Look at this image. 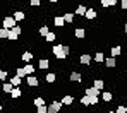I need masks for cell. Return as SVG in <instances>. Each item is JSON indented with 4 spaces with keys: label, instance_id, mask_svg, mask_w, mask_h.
I'll list each match as a JSON object with an SVG mask.
<instances>
[{
    "label": "cell",
    "instance_id": "1",
    "mask_svg": "<svg viewBox=\"0 0 127 113\" xmlns=\"http://www.w3.org/2000/svg\"><path fill=\"white\" fill-rule=\"evenodd\" d=\"M52 53H53L59 60H65V58L70 55V48L65 46V45H55L53 50H52Z\"/></svg>",
    "mask_w": 127,
    "mask_h": 113
},
{
    "label": "cell",
    "instance_id": "2",
    "mask_svg": "<svg viewBox=\"0 0 127 113\" xmlns=\"http://www.w3.org/2000/svg\"><path fill=\"white\" fill-rule=\"evenodd\" d=\"M21 33H22L21 26H19V24H16L12 29H9V38H7V40H10V41H16V40L21 36Z\"/></svg>",
    "mask_w": 127,
    "mask_h": 113
},
{
    "label": "cell",
    "instance_id": "3",
    "mask_svg": "<svg viewBox=\"0 0 127 113\" xmlns=\"http://www.w3.org/2000/svg\"><path fill=\"white\" fill-rule=\"evenodd\" d=\"M16 24H17V21H16L12 16H7V17H3V24H2V26L7 27V29H12Z\"/></svg>",
    "mask_w": 127,
    "mask_h": 113
},
{
    "label": "cell",
    "instance_id": "4",
    "mask_svg": "<svg viewBox=\"0 0 127 113\" xmlns=\"http://www.w3.org/2000/svg\"><path fill=\"white\" fill-rule=\"evenodd\" d=\"M46 110H48V113H59L60 110H62V103H59V101H53L50 106H46Z\"/></svg>",
    "mask_w": 127,
    "mask_h": 113
},
{
    "label": "cell",
    "instance_id": "5",
    "mask_svg": "<svg viewBox=\"0 0 127 113\" xmlns=\"http://www.w3.org/2000/svg\"><path fill=\"white\" fill-rule=\"evenodd\" d=\"M74 36H76L77 40H84L86 38V29L84 27H77V29L74 31Z\"/></svg>",
    "mask_w": 127,
    "mask_h": 113
},
{
    "label": "cell",
    "instance_id": "6",
    "mask_svg": "<svg viewBox=\"0 0 127 113\" xmlns=\"http://www.w3.org/2000/svg\"><path fill=\"white\" fill-rule=\"evenodd\" d=\"M69 79H70V82H81V81H83V75H81L79 72H70Z\"/></svg>",
    "mask_w": 127,
    "mask_h": 113
},
{
    "label": "cell",
    "instance_id": "7",
    "mask_svg": "<svg viewBox=\"0 0 127 113\" xmlns=\"http://www.w3.org/2000/svg\"><path fill=\"white\" fill-rule=\"evenodd\" d=\"M28 86H31V88H36V86H40V81H38V77H34V75H28Z\"/></svg>",
    "mask_w": 127,
    "mask_h": 113
},
{
    "label": "cell",
    "instance_id": "8",
    "mask_svg": "<svg viewBox=\"0 0 127 113\" xmlns=\"http://www.w3.org/2000/svg\"><path fill=\"white\" fill-rule=\"evenodd\" d=\"M96 16H98V14H96V10H95V9H88V10H86V14H84V17L88 19V21L96 19Z\"/></svg>",
    "mask_w": 127,
    "mask_h": 113
},
{
    "label": "cell",
    "instance_id": "9",
    "mask_svg": "<svg viewBox=\"0 0 127 113\" xmlns=\"http://www.w3.org/2000/svg\"><path fill=\"white\" fill-rule=\"evenodd\" d=\"M84 94H88V96H100V89H96L95 86L93 88H86Z\"/></svg>",
    "mask_w": 127,
    "mask_h": 113
},
{
    "label": "cell",
    "instance_id": "10",
    "mask_svg": "<svg viewBox=\"0 0 127 113\" xmlns=\"http://www.w3.org/2000/svg\"><path fill=\"white\" fill-rule=\"evenodd\" d=\"M12 17H14V19H16L17 23H19V21H24V19H26V14H24L22 10H14Z\"/></svg>",
    "mask_w": 127,
    "mask_h": 113
},
{
    "label": "cell",
    "instance_id": "11",
    "mask_svg": "<svg viewBox=\"0 0 127 113\" xmlns=\"http://www.w3.org/2000/svg\"><path fill=\"white\" fill-rule=\"evenodd\" d=\"M79 62H81L83 65H89V64H91V55H88V53L81 55V57H79Z\"/></svg>",
    "mask_w": 127,
    "mask_h": 113
},
{
    "label": "cell",
    "instance_id": "12",
    "mask_svg": "<svg viewBox=\"0 0 127 113\" xmlns=\"http://www.w3.org/2000/svg\"><path fill=\"white\" fill-rule=\"evenodd\" d=\"M93 86H95V88H96V89H103V88H105V81H103V79H93Z\"/></svg>",
    "mask_w": 127,
    "mask_h": 113
},
{
    "label": "cell",
    "instance_id": "13",
    "mask_svg": "<svg viewBox=\"0 0 127 113\" xmlns=\"http://www.w3.org/2000/svg\"><path fill=\"white\" fill-rule=\"evenodd\" d=\"M62 17H64V21H65V24H72L74 23V14H72V12H65Z\"/></svg>",
    "mask_w": 127,
    "mask_h": 113
},
{
    "label": "cell",
    "instance_id": "14",
    "mask_svg": "<svg viewBox=\"0 0 127 113\" xmlns=\"http://www.w3.org/2000/svg\"><path fill=\"white\" fill-rule=\"evenodd\" d=\"M53 24H55L57 27H64V26H65V21H64V17H60V16H55V17H53Z\"/></svg>",
    "mask_w": 127,
    "mask_h": 113
},
{
    "label": "cell",
    "instance_id": "15",
    "mask_svg": "<svg viewBox=\"0 0 127 113\" xmlns=\"http://www.w3.org/2000/svg\"><path fill=\"white\" fill-rule=\"evenodd\" d=\"M101 99H103L105 103H108V101H112V99H113V92H112V91H106V92H101Z\"/></svg>",
    "mask_w": 127,
    "mask_h": 113
},
{
    "label": "cell",
    "instance_id": "16",
    "mask_svg": "<svg viewBox=\"0 0 127 113\" xmlns=\"http://www.w3.org/2000/svg\"><path fill=\"white\" fill-rule=\"evenodd\" d=\"M21 96H22V91L19 89L17 86H16L14 89L10 91V98H14V99H17V98H21Z\"/></svg>",
    "mask_w": 127,
    "mask_h": 113
},
{
    "label": "cell",
    "instance_id": "17",
    "mask_svg": "<svg viewBox=\"0 0 127 113\" xmlns=\"http://www.w3.org/2000/svg\"><path fill=\"white\" fill-rule=\"evenodd\" d=\"M105 65L110 68H113L115 65H117V62H115V57H108V58H105Z\"/></svg>",
    "mask_w": 127,
    "mask_h": 113
},
{
    "label": "cell",
    "instance_id": "18",
    "mask_svg": "<svg viewBox=\"0 0 127 113\" xmlns=\"http://www.w3.org/2000/svg\"><path fill=\"white\" fill-rule=\"evenodd\" d=\"M72 103H74V98H72L70 94H67V96L62 98V105H65V106H69V105H72Z\"/></svg>",
    "mask_w": 127,
    "mask_h": 113
},
{
    "label": "cell",
    "instance_id": "19",
    "mask_svg": "<svg viewBox=\"0 0 127 113\" xmlns=\"http://www.w3.org/2000/svg\"><path fill=\"white\" fill-rule=\"evenodd\" d=\"M38 67L41 68V70H46V68L50 67V60H48V58H41V60H40V65H38Z\"/></svg>",
    "mask_w": 127,
    "mask_h": 113
},
{
    "label": "cell",
    "instance_id": "20",
    "mask_svg": "<svg viewBox=\"0 0 127 113\" xmlns=\"http://www.w3.org/2000/svg\"><path fill=\"white\" fill-rule=\"evenodd\" d=\"M81 105H83V106H91V96L84 94V96L81 98Z\"/></svg>",
    "mask_w": 127,
    "mask_h": 113
},
{
    "label": "cell",
    "instance_id": "21",
    "mask_svg": "<svg viewBox=\"0 0 127 113\" xmlns=\"http://www.w3.org/2000/svg\"><path fill=\"white\" fill-rule=\"evenodd\" d=\"M21 58H22V62H26V64H28V62H31V60H33V53H31V51H24Z\"/></svg>",
    "mask_w": 127,
    "mask_h": 113
},
{
    "label": "cell",
    "instance_id": "22",
    "mask_svg": "<svg viewBox=\"0 0 127 113\" xmlns=\"http://www.w3.org/2000/svg\"><path fill=\"white\" fill-rule=\"evenodd\" d=\"M95 60H96V64H101V62H105V55H103V51H96V55H95Z\"/></svg>",
    "mask_w": 127,
    "mask_h": 113
},
{
    "label": "cell",
    "instance_id": "23",
    "mask_svg": "<svg viewBox=\"0 0 127 113\" xmlns=\"http://www.w3.org/2000/svg\"><path fill=\"white\" fill-rule=\"evenodd\" d=\"M110 53H112V57H119V55L122 53V48H120V46L117 45V46H113V48L110 50Z\"/></svg>",
    "mask_w": 127,
    "mask_h": 113
},
{
    "label": "cell",
    "instance_id": "24",
    "mask_svg": "<svg viewBox=\"0 0 127 113\" xmlns=\"http://www.w3.org/2000/svg\"><path fill=\"white\" fill-rule=\"evenodd\" d=\"M21 81H22V77H19V75L16 74V75H14V77L10 79V84H12V86L16 88V86H19V84H21Z\"/></svg>",
    "mask_w": 127,
    "mask_h": 113
},
{
    "label": "cell",
    "instance_id": "25",
    "mask_svg": "<svg viewBox=\"0 0 127 113\" xmlns=\"http://www.w3.org/2000/svg\"><path fill=\"white\" fill-rule=\"evenodd\" d=\"M86 10H88V9H86L84 5H77V9H76V14H77V16H81V17H84Z\"/></svg>",
    "mask_w": 127,
    "mask_h": 113
},
{
    "label": "cell",
    "instance_id": "26",
    "mask_svg": "<svg viewBox=\"0 0 127 113\" xmlns=\"http://www.w3.org/2000/svg\"><path fill=\"white\" fill-rule=\"evenodd\" d=\"M38 33H40V36H43V38H45V36L50 33V29H48V26H46V24H43L41 27H40V31H38Z\"/></svg>",
    "mask_w": 127,
    "mask_h": 113
},
{
    "label": "cell",
    "instance_id": "27",
    "mask_svg": "<svg viewBox=\"0 0 127 113\" xmlns=\"http://www.w3.org/2000/svg\"><path fill=\"white\" fill-rule=\"evenodd\" d=\"M24 72H26V75H31V74L34 72V67H33V65H31V64L28 62V64L24 65Z\"/></svg>",
    "mask_w": 127,
    "mask_h": 113
},
{
    "label": "cell",
    "instance_id": "28",
    "mask_svg": "<svg viewBox=\"0 0 127 113\" xmlns=\"http://www.w3.org/2000/svg\"><path fill=\"white\" fill-rule=\"evenodd\" d=\"M45 79H46V82H48V84H53V82L57 81V75H55L53 72H50V74H48V75H46Z\"/></svg>",
    "mask_w": 127,
    "mask_h": 113
},
{
    "label": "cell",
    "instance_id": "29",
    "mask_svg": "<svg viewBox=\"0 0 127 113\" xmlns=\"http://www.w3.org/2000/svg\"><path fill=\"white\" fill-rule=\"evenodd\" d=\"M100 2H101V7H110V5L113 7L117 3V0H100Z\"/></svg>",
    "mask_w": 127,
    "mask_h": 113
},
{
    "label": "cell",
    "instance_id": "30",
    "mask_svg": "<svg viewBox=\"0 0 127 113\" xmlns=\"http://www.w3.org/2000/svg\"><path fill=\"white\" fill-rule=\"evenodd\" d=\"M12 89H14V86H12L10 82H5V84H2V91H3V92H10Z\"/></svg>",
    "mask_w": 127,
    "mask_h": 113
},
{
    "label": "cell",
    "instance_id": "31",
    "mask_svg": "<svg viewBox=\"0 0 127 113\" xmlns=\"http://www.w3.org/2000/svg\"><path fill=\"white\" fill-rule=\"evenodd\" d=\"M45 40H46V41H48V43H52V41H55V40H57V34H55V33H52V31H50V33H48V34H46V36H45Z\"/></svg>",
    "mask_w": 127,
    "mask_h": 113
},
{
    "label": "cell",
    "instance_id": "32",
    "mask_svg": "<svg viewBox=\"0 0 127 113\" xmlns=\"http://www.w3.org/2000/svg\"><path fill=\"white\" fill-rule=\"evenodd\" d=\"M0 38L2 40H7L9 38V29L7 27H0Z\"/></svg>",
    "mask_w": 127,
    "mask_h": 113
},
{
    "label": "cell",
    "instance_id": "33",
    "mask_svg": "<svg viewBox=\"0 0 127 113\" xmlns=\"http://www.w3.org/2000/svg\"><path fill=\"white\" fill-rule=\"evenodd\" d=\"M33 105H34V106H41V105H45V98H34V99H33Z\"/></svg>",
    "mask_w": 127,
    "mask_h": 113
},
{
    "label": "cell",
    "instance_id": "34",
    "mask_svg": "<svg viewBox=\"0 0 127 113\" xmlns=\"http://www.w3.org/2000/svg\"><path fill=\"white\" fill-rule=\"evenodd\" d=\"M16 74H17L19 77H22V79H24V77H26V72H24V67H16Z\"/></svg>",
    "mask_w": 127,
    "mask_h": 113
},
{
    "label": "cell",
    "instance_id": "35",
    "mask_svg": "<svg viewBox=\"0 0 127 113\" xmlns=\"http://www.w3.org/2000/svg\"><path fill=\"white\" fill-rule=\"evenodd\" d=\"M115 112H117V113H127V106H126V105H119Z\"/></svg>",
    "mask_w": 127,
    "mask_h": 113
},
{
    "label": "cell",
    "instance_id": "36",
    "mask_svg": "<svg viewBox=\"0 0 127 113\" xmlns=\"http://www.w3.org/2000/svg\"><path fill=\"white\" fill-rule=\"evenodd\" d=\"M36 113H48V110L45 105H41V106H36Z\"/></svg>",
    "mask_w": 127,
    "mask_h": 113
},
{
    "label": "cell",
    "instance_id": "37",
    "mask_svg": "<svg viewBox=\"0 0 127 113\" xmlns=\"http://www.w3.org/2000/svg\"><path fill=\"white\" fill-rule=\"evenodd\" d=\"M5 79H7V70H2V68H0V81L3 82Z\"/></svg>",
    "mask_w": 127,
    "mask_h": 113
},
{
    "label": "cell",
    "instance_id": "38",
    "mask_svg": "<svg viewBox=\"0 0 127 113\" xmlns=\"http://www.w3.org/2000/svg\"><path fill=\"white\" fill-rule=\"evenodd\" d=\"M29 3H31V7H40L41 0H29Z\"/></svg>",
    "mask_w": 127,
    "mask_h": 113
},
{
    "label": "cell",
    "instance_id": "39",
    "mask_svg": "<svg viewBox=\"0 0 127 113\" xmlns=\"http://www.w3.org/2000/svg\"><path fill=\"white\" fill-rule=\"evenodd\" d=\"M120 7H122L124 10H127V0H122V2H120Z\"/></svg>",
    "mask_w": 127,
    "mask_h": 113
},
{
    "label": "cell",
    "instance_id": "40",
    "mask_svg": "<svg viewBox=\"0 0 127 113\" xmlns=\"http://www.w3.org/2000/svg\"><path fill=\"white\" fill-rule=\"evenodd\" d=\"M48 2H52V3H55V2H60V0H48Z\"/></svg>",
    "mask_w": 127,
    "mask_h": 113
},
{
    "label": "cell",
    "instance_id": "41",
    "mask_svg": "<svg viewBox=\"0 0 127 113\" xmlns=\"http://www.w3.org/2000/svg\"><path fill=\"white\" fill-rule=\"evenodd\" d=\"M124 29H126V33H127V23H126V26H124Z\"/></svg>",
    "mask_w": 127,
    "mask_h": 113
},
{
    "label": "cell",
    "instance_id": "42",
    "mask_svg": "<svg viewBox=\"0 0 127 113\" xmlns=\"http://www.w3.org/2000/svg\"><path fill=\"white\" fill-rule=\"evenodd\" d=\"M2 108H3V106H2V103H0V112H2Z\"/></svg>",
    "mask_w": 127,
    "mask_h": 113
},
{
    "label": "cell",
    "instance_id": "43",
    "mask_svg": "<svg viewBox=\"0 0 127 113\" xmlns=\"http://www.w3.org/2000/svg\"><path fill=\"white\" fill-rule=\"evenodd\" d=\"M108 113H117V112H108Z\"/></svg>",
    "mask_w": 127,
    "mask_h": 113
},
{
    "label": "cell",
    "instance_id": "44",
    "mask_svg": "<svg viewBox=\"0 0 127 113\" xmlns=\"http://www.w3.org/2000/svg\"><path fill=\"white\" fill-rule=\"evenodd\" d=\"M7 2H9V0H7Z\"/></svg>",
    "mask_w": 127,
    "mask_h": 113
}]
</instances>
